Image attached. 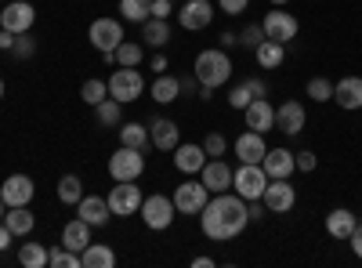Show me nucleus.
Listing matches in <instances>:
<instances>
[{
  "mask_svg": "<svg viewBox=\"0 0 362 268\" xmlns=\"http://www.w3.org/2000/svg\"><path fill=\"white\" fill-rule=\"evenodd\" d=\"M174 8H170V0H153V18H167Z\"/></svg>",
  "mask_w": 362,
  "mask_h": 268,
  "instance_id": "nucleus-47",
  "label": "nucleus"
},
{
  "mask_svg": "<svg viewBox=\"0 0 362 268\" xmlns=\"http://www.w3.org/2000/svg\"><path fill=\"white\" fill-rule=\"evenodd\" d=\"M192 73H196V80H199L203 87H221V83H228V76H232V58H228L225 51H218V47L199 51Z\"/></svg>",
  "mask_w": 362,
  "mask_h": 268,
  "instance_id": "nucleus-2",
  "label": "nucleus"
},
{
  "mask_svg": "<svg viewBox=\"0 0 362 268\" xmlns=\"http://www.w3.org/2000/svg\"><path fill=\"white\" fill-rule=\"evenodd\" d=\"M268 4H276V8H283V4H290V0H268Z\"/></svg>",
  "mask_w": 362,
  "mask_h": 268,
  "instance_id": "nucleus-55",
  "label": "nucleus"
},
{
  "mask_svg": "<svg viewBox=\"0 0 362 268\" xmlns=\"http://www.w3.org/2000/svg\"><path fill=\"white\" fill-rule=\"evenodd\" d=\"M177 87H181V95H196V87H199L196 73H192V76H185V80H177Z\"/></svg>",
  "mask_w": 362,
  "mask_h": 268,
  "instance_id": "nucleus-49",
  "label": "nucleus"
},
{
  "mask_svg": "<svg viewBox=\"0 0 362 268\" xmlns=\"http://www.w3.org/2000/svg\"><path fill=\"white\" fill-rule=\"evenodd\" d=\"M0 221H4V199H0Z\"/></svg>",
  "mask_w": 362,
  "mask_h": 268,
  "instance_id": "nucleus-56",
  "label": "nucleus"
},
{
  "mask_svg": "<svg viewBox=\"0 0 362 268\" xmlns=\"http://www.w3.org/2000/svg\"><path fill=\"white\" fill-rule=\"evenodd\" d=\"M199 225L206 240H235L239 232L250 225V211H247V199L243 196H228V192H214V199H206V206L199 211Z\"/></svg>",
  "mask_w": 362,
  "mask_h": 268,
  "instance_id": "nucleus-1",
  "label": "nucleus"
},
{
  "mask_svg": "<svg viewBox=\"0 0 362 268\" xmlns=\"http://www.w3.org/2000/svg\"><path fill=\"white\" fill-rule=\"evenodd\" d=\"M203 185L210 189V192H228L232 189V167L228 163H221V160H210V163H203Z\"/></svg>",
  "mask_w": 362,
  "mask_h": 268,
  "instance_id": "nucleus-20",
  "label": "nucleus"
},
{
  "mask_svg": "<svg viewBox=\"0 0 362 268\" xmlns=\"http://www.w3.org/2000/svg\"><path fill=\"white\" fill-rule=\"evenodd\" d=\"M264 206L272 214H290L297 203V189L286 182V177H272V185H264Z\"/></svg>",
  "mask_w": 362,
  "mask_h": 268,
  "instance_id": "nucleus-10",
  "label": "nucleus"
},
{
  "mask_svg": "<svg viewBox=\"0 0 362 268\" xmlns=\"http://www.w3.org/2000/svg\"><path fill=\"white\" fill-rule=\"evenodd\" d=\"M225 148H228V141L214 131V134H206V141H203V153L206 156H225Z\"/></svg>",
  "mask_w": 362,
  "mask_h": 268,
  "instance_id": "nucleus-42",
  "label": "nucleus"
},
{
  "mask_svg": "<svg viewBox=\"0 0 362 268\" xmlns=\"http://www.w3.org/2000/svg\"><path fill=\"white\" fill-rule=\"evenodd\" d=\"M153 69H156V73L167 69V54H156V58H153Z\"/></svg>",
  "mask_w": 362,
  "mask_h": 268,
  "instance_id": "nucleus-53",
  "label": "nucleus"
},
{
  "mask_svg": "<svg viewBox=\"0 0 362 268\" xmlns=\"http://www.w3.org/2000/svg\"><path fill=\"white\" fill-rule=\"evenodd\" d=\"M11 54H15V58H33V54H37V40L29 37V33H15Z\"/></svg>",
  "mask_w": 362,
  "mask_h": 268,
  "instance_id": "nucleus-40",
  "label": "nucleus"
},
{
  "mask_svg": "<svg viewBox=\"0 0 362 268\" xmlns=\"http://www.w3.org/2000/svg\"><path fill=\"white\" fill-rule=\"evenodd\" d=\"M37 22V8L29 0H8V8L0 11V25L11 29V33H29Z\"/></svg>",
  "mask_w": 362,
  "mask_h": 268,
  "instance_id": "nucleus-9",
  "label": "nucleus"
},
{
  "mask_svg": "<svg viewBox=\"0 0 362 268\" xmlns=\"http://www.w3.org/2000/svg\"><path fill=\"white\" fill-rule=\"evenodd\" d=\"M119 145L127 148H148V127L145 124H119Z\"/></svg>",
  "mask_w": 362,
  "mask_h": 268,
  "instance_id": "nucleus-30",
  "label": "nucleus"
},
{
  "mask_svg": "<svg viewBox=\"0 0 362 268\" xmlns=\"http://www.w3.org/2000/svg\"><path fill=\"white\" fill-rule=\"evenodd\" d=\"M254 54H257V66H261V69H279V66H283V58H286V44L261 40V44L254 47Z\"/></svg>",
  "mask_w": 362,
  "mask_h": 268,
  "instance_id": "nucleus-27",
  "label": "nucleus"
},
{
  "mask_svg": "<svg viewBox=\"0 0 362 268\" xmlns=\"http://www.w3.org/2000/svg\"><path fill=\"white\" fill-rule=\"evenodd\" d=\"M261 29H264V40L290 44L297 37V18L290 11H268V18L261 22Z\"/></svg>",
  "mask_w": 362,
  "mask_h": 268,
  "instance_id": "nucleus-13",
  "label": "nucleus"
},
{
  "mask_svg": "<svg viewBox=\"0 0 362 268\" xmlns=\"http://www.w3.org/2000/svg\"><path fill=\"white\" fill-rule=\"evenodd\" d=\"M254 102V95H250V87H247V80L239 83V87H232V95H228V105L232 109H247Z\"/></svg>",
  "mask_w": 362,
  "mask_h": 268,
  "instance_id": "nucleus-41",
  "label": "nucleus"
},
{
  "mask_svg": "<svg viewBox=\"0 0 362 268\" xmlns=\"http://www.w3.org/2000/svg\"><path fill=\"white\" fill-rule=\"evenodd\" d=\"M261 40H264V29H261V25H247L243 33H239V44H243V47H250V51H254Z\"/></svg>",
  "mask_w": 362,
  "mask_h": 268,
  "instance_id": "nucleus-43",
  "label": "nucleus"
},
{
  "mask_svg": "<svg viewBox=\"0 0 362 268\" xmlns=\"http://www.w3.org/2000/svg\"><path fill=\"white\" fill-rule=\"evenodd\" d=\"M141 44H131V40H124V44H119L116 47V66H138L141 62Z\"/></svg>",
  "mask_w": 362,
  "mask_h": 268,
  "instance_id": "nucleus-38",
  "label": "nucleus"
},
{
  "mask_svg": "<svg viewBox=\"0 0 362 268\" xmlns=\"http://www.w3.org/2000/svg\"><path fill=\"white\" fill-rule=\"evenodd\" d=\"M141 40H145L148 47H163V44L170 40L167 18H145V22H141Z\"/></svg>",
  "mask_w": 362,
  "mask_h": 268,
  "instance_id": "nucleus-29",
  "label": "nucleus"
},
{
  "mask_svg": "<svg viewBox=\"0 0 362 268\" xmlns=\"http://www.w3.org/2000/svg\"><path fill=\"white\" fill-rule=\"evenodd\" d=\"M18 264H25V268H44V264H47V250H44L40 243H22Z\"/></svg>",
  "mask_w": 362,
  "mask_h": 268,
  "instance_id": "nucleus-35",
  "label": "nucleus"
},
{
  "mask_svg": "<svg viewBox=\"0 0 362 268\" xmlns=\"http://www.w3.org/2000/svg\"><path fill=\"white\" fill-rule=\"evenodd\" d=\"M141 189L134 182H116L112 192H109V211L119 214V218H127V214H138L141 211Z\"/></svg>",
  "mask_w": 362,
  "mask_h": 268,
  "instance_id": "nucleus-8",
  "label": "nucleus"
},
{
  "mask_svg": "<svg viewBox=\"0 0 362 268\" xmlns=\"http://www.w3.org/2000/svg\"><path fill=\"white\" fill-rule=\"evenodd\" d=\"M141 221L153 228V232H163V228H170V221H174V199L170 196H160V192H153L148 199H141Z\"/></svg>",
  "mask_w": 362,
  "mask_h": 268,
  "instance_id": "nucleus-6",
  "label": "nucleus"
},
{
  "mask_svg": "<svg viewBox=\"0 0 362 268\" xmlns=\"http://www.w3.org/2000/svg\"><path fill=\"white\" fill-rule=\"evenodd\" d=\"M76 218H83L87 225H105L109 218H112V211H109V199H102V196H83L80 203H76Z\"/></svg>",
  "mask_w": 362,
  "mask_h": 268,
  "instance_id": "nucleus-18",
  "label": "nucleus"
},
{
  "mask_svg": "<svg viewBox=\"0 0 362 268\" xmlns=\"http://www.w3.org/2000/svg\"><path fill=\"white\" fill-rule=\"evenodd\" d=\"M264 153H268V145H264V138H261L257 131H247V134L235 138V156H239V163H261Z\"/></svg>",
  "mask_w": 362,
  "mask_h": 268,
  "instance_id": "nucleus-17",
  "label": "nucleus"
},
{
  "mask_svg": "<svg viewBox=\"0 0 362 268\" xmlns=\"http://www.w3.org/2000/svg\"><path fill=\"white\" fill-rule=\"evenodd\" d=\"M4 225L15 235H29V232H33V225H37V214L29 211V206H8V211H4Z\"/></svg>",
  "mask_w": 362,
  "mask_h": 268,
  "instance_id": "nucleus-25",
  "label": "nucleus"
},
{
  "mask_svg": "<svg viewBox=\"0 0 362 268\" xmlns=\"http://www.w3.org/2000/svg\"><path fill=\"white\" fill-rule=\"evenodd\" d=\"M11 240H15V232H11L4 221H0V250H8V247H11Z\"/></svg>",
  "mask_w": 362,
  "mask_h": 268,
  "instance_id": "nucleus-50",
  "label": "nucleus"
},
{
  "mask_svg": "<svg viewBox=\"0 0 362 268\" xmlns=\"http://www.w3.org/2000/svg\"><path fill=\"white\" fill-rule=\"evenodd\" d=\"M62 247H69L73 254H83V250L90 247V225H87L83 218L66 221V228H62Z\"/></svg>",
  "mask_w": 362,
  "mask_h": 268,
  "instance_id": "nucleus-22",
  "label": "nucleus"
},
{
  "mask_svg": "<svg viewBox=\"0 0 362 268\" xmlns=\"http://www.w3.org/2000/svg\"><path fill=\"white\" fill-rule=\"evenodd\" d=\"M261 167H264V174H268V177H290V174L297 170L290 148H268L264 160H261Z\"/></svg>",
  "mask_w": 362,
  "mask_h": 268,
  "instance_id": "nucleus-19",
  "label": "nucleus"
},
{
  "mask_svg": "<svg viewBox=\"0 0 362 268\" xmlns=\"http://www.w3.org/2000/svg\"><path fill=\"white\" fill-rule=\"evenodd\" d=\"M119 11H124V22H145L153 18V0H119Z\"/></svg>",
  "mask_w": 362,
  "mask_h": 268,
  "instance_id": "nucleus-33",
  "label": "nucleus"
},
{
  "mask_svg": "<svg viewBox=\"0 0 362 268\" xmlns=\"http://www.w3.org/2000/svg\"><path fill=\"white\" fill-rule=\"evenodd\" d=\"M11 44H15V33H11V29H4V25H0V51H11Z\"/></svg>",
  "mask_w": 362,
  "mask_h": 268,
  "instance_id": "nucleus-51",
  "label": "nucleus"
},
{
  "mask_svg": "<svg viewBox=\"0 0 362 268\" xmlns=\"http://www.w3.org/2000/svg\"><path fill=\"white\" fill-rule=\"evenodd\" d=\"M243 116H247V127L257 131V134H264V131L276 127V109H272L268 98H254V102L243 109Z\"/></svg>",
  "mask_w": 362,
  "mask_h": 268,
  "instance_id": "nucleus-15",
  "label": "nucleus"
},
{
  "mask_svg": "<svg viewBox=\"0 0 362 268\" xmlns=\"http://www.w3.org/2000/svg\"><path fill=\"white\" fill-rule=\"evenodd\" d=\"M177 95H181V87H177V80H174V76H167V73H163V76H156V80H153V102L167 105V102H174Z\"/></svg>",
  "mask_w": 362,
  "mask_h": 268,
  "instance_id": "nucleus-32",
  "label": "nucleus"
},
{
  "mask_svg": "<svg viewBox=\"0 0 362 268\" xmlns=\"http://www.w3.org/2000/svg\"><path fill=\"white\" fill-rule=\"evenodd\" d=\"M87 37L98 51H116L119 44H124V25H119L116 18H95L90 29H87Z\"/></svg>",
  "mask_w": 362,
  "mask_h": 268,
  "instance_id": "nucleus-11",
  "label": "nucleus"
},
{
  "mask_svg": "<svg viewBox=\"0 0 362 268\" xmlns=\"http://www.w3.org/2000/svg\"><path fill=\"white\" fill-rule=\"evenodd\" d=\"M95 112H98V124H102V127H119V124H124V105H119L116 98L98 102Z\"/></svg>",
  "mask_w": 362,
  "mask_h": 268,
  "instance_id": "nucleus-31",
  "label": "nucleus"
},
{
  "mask_svg": "<svg viewBox=\"0 0 362 268\" xmlns=\"http://www.w3.org/2000/svg\"><path fill=\"white\" fill-rule=\"evenodd\" d=\"M210 264H214L210 257H196V261H192V268H210Z\"/></svg>",
  "mask_w": 362,
  "mask_h": 268,
  "instance_id": "nucleus-54",
  "label": "nucleus"
},
{
  "mask_svg": "<svg viewBox=\"0 0 362 268\" xmlns=\"http://www.w3.org/2000/svg\"><path fill=\"white\" fill-rule=\"evenodd\" d=\"M0 98H4V76H0Z\"/></svg>",
  "mask_w": 362,
  "mask_h": 268,
  "instance_id": "nucleus-57",
  "label": "nucleus"
},
{
  "mask_svg": "<svg viewBox=\"0 0 362 268\" xmlns=\"http://www.w3.org/2000/svg\"><path fill=\"white\" fill-rule=\"evenodd\" d=\"M348 243H351V250H355V257H362V225H355V232L348 235Z\"/></svg>",
  "mask_w": 362,
  "mask_h": 268,
  "instance_id": "nucleus-48",
  "label": "nucleus"
},
{
  "mask_svg": "<svg viewBox=\"0 0 362 268\" xmlns=\"http://www.w3.org/2000/svg\"><path fill=\"white\" fill-rule=\"evenodd\" d=\"M58 199H62V203H73V206L83 199V182H80L76 174H66L62 182H58Z\"/></svg>",
  "mask_w": 362,
  "mask_h": 268,
  "instance_id": "nucleus-34",
  "label": "nucleus"
},
{
  "mask_svg": "<svg viewBox=\"0 0 362 268\" xmlns=\"http://www.w3.org/2000/svg\"><path fill=\"white\" fill-rule=\"evenodd\" d=\"M308 98H315V102H329V98H334V83H329L326 76L308 80Z\"/></svg>",
  "mask_w": 362,
  "mask_h": 268,
  "instance_id": "nucleus-39",
  "label": "nucleus"
},
{
  "mask_svg": "<svg viewBox=\"0 0 362 268\" xmlns=\"http://www.w3.org/2000/svg\"><path fill=\"white\" fill-rule=\"evenodd\" d=\"M148 141H153L156 148H163V153H174V148H177V124L167 120V116L153 120V124H148Z\"/></svg>",
  "mask_w": 362,
  "mask_h": 268,
  "instance_id": "nucleus-21",
  "label": "nucleus"
},
{
  "mask_svg": "<svg viewBox=\"0 0 362 268\" xmlns=\"http://www.w3.org/2000/svg\"><path fill=\"white\" fill-rule=\"evenodd\" d=\"M355 214L351 211H344V206H337L334 214H326V232L334 235V240H348V235L355 232Z\"/></svg>",
  "mask_w": 362,
  "mask_h": 268,
  "instance_id": "nucleus-26",
  "label": "nucleus"
},
{
  "mask_svg": "<svg viewBox=\"0 0 362 268\" xmlns=\"http://www.w3.org/2000/svg\"><path fill=\"white\" fill-rule=\"evenodd\" d=\"M170 199H174V211L177 214H199L203 206H206V199H210V189L203 182H181Z\"/></svg>",
  "mask_w": 362,
  "mask_h": 268,
  "instance_id": "nucleus-7",
  "label": "nucleus"
},
{
  "mask_svg": "<svg viewBox=\"0 0 362 268\" xmlns=\"http://www.w3.org/2000/svg\"><path fill=\"white\" fill-rule=\"evenodd\" d=\"M305 120H308V116H305V105H300V102H283L276 109V127L283 134H290V138L305 131Z\"/></svg>",
  "mask_w": 362,
  "mask_h": 268,
  "instance_id": "nucleus-16",
  "label": "nucleus"
},
{
  "mask_svg": "<svg viewBox=\"0 0 362 268\" xmlns=\"http://www.w3.org/2000/svg\"><path fill=\"white\" fill-rule=\"evenodd\" d=\"M37 196V185L29 174H11L4 185H0V199H4V206H29V199Z\"/></svg>",
  "mask_w": 362,
  "mask_h": 268,
  "instance_id": "nucleus-12",
  "label": "nucleus"
},
{
  "mask_svg": "<svg viewBox=\"0 0 362 268\" xmlns=\"http://www.w3.org/2000/svg\"><path fill=\"white\" fill-rule=\"evenodd\" d=\"M334 102L341 109H362V76H344L334 83Z\"/></svg>",
  "mask_w": 362,
  "mask_h": 268,
  "instance_id": "nucleus-23",
  "label": "nucleus"
},
{
  "mask_svg": "<svg viewBox=\"0 0 362 268\" xmlns=\"http://www.w3.org/2000/svg\"><path fill=\"white\" fill-rule=\"evenodd\" d=\"M293 163H297V170H315V153H293Z\"/></svg>",
  "mask_w": 362,
  "mask_h": 268,
  "instance_id": "nucleus-45",
  "label": "nucleus"
},
{
  "mask_svg": "<svg viewBox=\"0 0 362 268\" xmlns=\"http://www.w3.org/2000/svg\"><path fill=\"white\" fill-rule=\"evenodd\" d=\"M145 170V156H141V148H127V145H119L116 153L109 156V174H112V182H138Z\"/></svg>",
  "mask_w": 362,
  "mask_h": 268,
  "instance_id": "nucleus-4",
  "label": "nucleus"
},
{
  "mask_svg": "<svg viewBox=\"0 0 362 268\" xmlns=\"http://www.w3.org/2000/svg\"><path fill=\"white\" fill-rule=\"evenodd\" d=\"M47 264L51 268H80V254H73L69 247H54V250H47Z\"/></svg>",
  "mask_w": 362,
  "mask_h": 268,
  "instance_id": "nucleus-37",
  "label": "nucleus"
},
{
  "mask_svg": "<svg viewBox=\"0 0 362 268\" xmlns=\"http://www.w3.org/2000/svg\"><path fill=\"white\" fill-rule=\"evenodd\" d=\"M80 98H83L87 105L105 102V98H109V80H87V83L80 87Z\"/></svg>",
  "mask_w": 362,
  "mask_h": 268,
  "instance_id": "nucleus-36",
  "label": "nucleus"
},
{
  "mask_svg": "<svg viewBox=\"0 0 362 268\" xmlns=\"http://www.w3.org/2000/svg\"><path fill=\"white\" fill-rule=\"evenodd\" d=\"M116 264V254H112V247H105V243H90L83 254H80V268H112Z\"/></svg>",
  "mask_w": 362,
  "mask_h": 268,
  "instance_id": "nucleus-28",
  "label": "nucleus"
},
{
  "mask_svg": "<svg viewBox=\"0 0 362 268\" xmlns=\"http://www.w3.org/2000/svg\"><path fill=\"white\" fill-rule=\"evenodd\" d=\"M247 4H250V0H218V8H221L225 15H243Z\"/></svg>",
  "mask_w": 362,
  "mask_h": 268,
  "instance_id": "nucleus-44",
  "label": "nucleus"
},
{
  "mask_svg": "<svg viewBox=\"0 0 362 268\" xmlns=\"http://www.w3.org/2000/svg\"><path fill=\"white\" fill-rule=\"evenodd\" d=\"M206 163V153H203V145H181L174 148V167L181 174H199Z\"/></svg>",
  "mask_w": 362,
  "mask_h": 268,
  "instance_id": "nucleus-24",
  "label": "nucleus"
},
{
  "mask_svg": "<svg viewBox=\"0 0 362 268\" xmlns=\"http://www.w3.org/2000/svg\"><path fill=\"white\" fill-rule=\"evenodd\" d=\"M264 185H268V174L261 163H239V170H232V189L243 196L247 203L250 199H261L264 196Z\"/></svg>",
  "mask_w": 362,
  "mask_h": 268,
  "instance_id": "nucleus-5",
  "label": "nucleus"
},
{
  "mask_svg": "<svg viewBox=\"0 0 362 268\" xmlns=\"http://www.w3.org/2000/svg\"><path fill=\"white\" fill-rule=\"evenodd\" d=\"M235 44H239L235 33H221V47H235Z\"/></svg>",
  "mask_w": 362,
  "mask_h": 268,
  "instance_id": "nucleus-52",
  "label": "nucleus"
},
{
  "mask_svg": "<svg viewBox=\"0 0 362 268\" xmlns=\"http://www.w3.org/2000/svg\"><path fill=\"white\" fill-rule=\"evenodd\" d=\"M177 18H181V29H206L210 25V18H214V11H210V0H185L181 4V11H177Z\"/></svg>",
  "mask_w": 362,
  "mask_h": 268,
  "instance_id": "nucleus-14",
  "label": "nucleus"
},
{
  "mask_svg": "<svg viewBox=\"0 0 362 268\" xmlns=\"http://www.w3.org/2000/svg\"><path fill=\"white\" fill-rule=\"evenodd\" d=\"M141 91H145V76L138 73V66H119V69L109 76V98H116L119 105L138 102Z\"/></svg>",
  "mask_w": 362,
  "mask_h": 268,
  "instance_id": "nucleus-3",
  "label": "nucleus"
},
{
  "mask_svg": "<svg viewBox=\"0 0 362 268\" xmlns=\"http://www.w3.org/2000/svg\"><path fill=\"white\" fill-rule=\"evenodd\" d=\"M247 87H250V95H254V98H268V83H264V80H254V76H250Z\"/></svg>",
  "mask_w": 362,
  "mask_h": 268,
  "instance_id": "nucleus-46",
  "label": "nucleus"
}]
</instances>
